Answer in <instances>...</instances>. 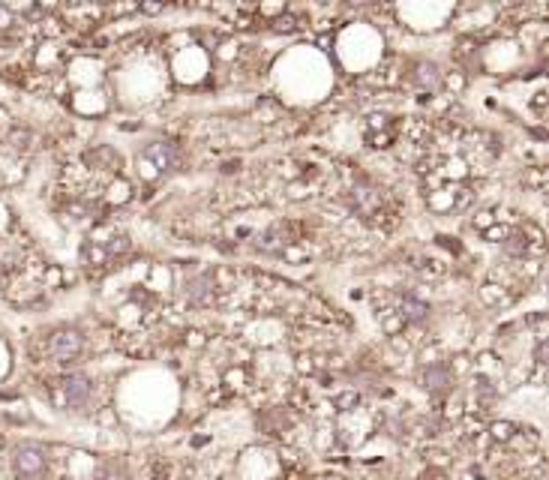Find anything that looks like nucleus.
Wrapping results in <instances>:
<instances>
[{
	"mask_svg": "<svg viewBox=\"0 0 549 480\" xmlns=\"http://www.w3.org/2000/svg\"><path fill=\"white\" fill-rule=\"evenodd\" d=\"M48 468V453L45 447L33 442H24L13 450V474L15 480H39Z\"/></svg>",
	"mask_w": 549,
	"mask_h": 480,
	"instance_id": "f257e3e1",
	"label": "nucleus"
},
{
	"mask_svg": "<svg viewBox=\"0 0 549 480\" xmlns=\"http://www.w3.org/2000/svg\"><path fill=\"white\" fill-rule=\"evenodd\" d=\"M84 348V336L75 327H57L45 339V354L54 360H75Z\"/></svg>",
	"mask_w": 549,
	"mask_h": 480,
	"instance_id": "f03ea898",
	"label": "nucleus"
},
{
	"mask_svg": "<svg viewBox=\"0 0 549 480\" xmlns=\"http://www.w3.org/2000/svg\"><path fill=\"white\" fill-rule=\"evenodd\" d=\"M61 390H63V403H66V408H73V412H84L87 405H91V396H93V382L87 375H69V378H63V384H61Z\"/></svg>",
	"mask_w": 549,
	"mask_h": 480,
	"instance_id": "7ed1b4c3",
	"label": "nucleus"
},
{
	"mask_svg": "<svg viewBox=\"0 0 549 480\" xmlns=\"http://www.w3.org/2000/svg\"><path fill=\"white\" fill-rule=\"evenodd\" d=\"M451 384H453L451 366H444V363H429V366H423V373H421V387L423 390H429V393H444Z\"/></svg>",
	"mask_w": 549,
	"mask_h": 480,
	"instance_id": "20e7f679",
	"label": "nucleus"
},
{
	"mask_svg": "<svg viewBox=\"0 0 549 480\" xmlns=\"http://www.w3.org/2000/svg\"><path fill=\"white\" fill-rule=\"evenodd\" d=\"M142 159H147V163H153L159 172H172V168L177 165V147L168 144V142H153L144 147Z\"/></svg>",
	"mask_w": 549,
	"mask_h": 480,
	"instance_id": "39448f33",
	"label": "nucleus"
},
{
	"mask_svg": "<svg viewBox=\"0 0 549 480\" xmlns=\"http://www.w3.org/2000/svg\"><path fill=\"white\" fill-rule=\"evenodd\" d=\"M186 297L193 303H211L213 297V279L211 276H195L186 283Z\"/></svg>",
	"mask_w": 549,
	"mask_h": 480,
	"instance_id": "423d86ee",
	"label": "nucleus"
},
{
	"mask_svg": "<svg viewBox=\"0 0 549 480\" xmlns=\"http://www.w3.org/2000/svg\"><path fill=\"white\" fill-rule=\"evenodd\" d=\"M399 315H403L405 322H412V324H421V322H426V318H429V306L423 303V300L405 297L403 306H399Z\"/></svg>",
	"mask_w": 549,
	"mask_h": 480,
	"instance_id": "0eeeda50",
	"label": "nucleus"
},
{
	"mask_svg": "<svg viewBox=\"0 0 549 480\" xmlns=\"http://www.w3.org/2000/svg\"><path fill=\"white\" fill-rule=\"evenodd\" d=\"M511 435H513V423H495L492 426V438H495V442H507Z\"/></svg>",
	"mask_w": 549,
	"mask_h": 480,
	"instance_id": "6e6552de",
	"label": "nucleus"
},
{
	"mask_svg": "<svg viewBox=\"0 0 549 480\" xmlns=\"http://www.w3.org/2000/svg\"><path fill=\"white\" fill-rule=\"evenodd\" d=\"M357 403H361V396H357V393H345V396L336 399V405L345 408V412H348V405H357Z\"/></svg>",
	"mask_w": 549,
	"mask_h": 480,
	"instance_id": "1a4fd4ad",
	"label": "nucleus"
},
{
	"mask_svg": "<svg viewBox=\"0 0 549 480\" xmlns=\"http://www.w3.org/2000/svg\"><path fill=\"white\" fill-rule=\"evenodd\" d=\"M103 480H126L123 474H108V477H103Z\"/></svg>",
	"mask_w": 549,
	"mask_h": 480,
	"instance_id": "9d476101",
	"label": "nucleus"
}]
</instances>
